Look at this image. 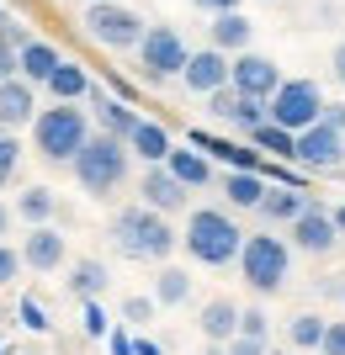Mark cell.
Here are the masks:
<instances>
[{
	"mask_svg": "<svg viewBox=\"0 0 345 355\" xmlns=\"http://www.w3.org/2000/svg\"><path fill=\"white\" fill-rule=\"evenodd\" d=\"M303 355H319V350H303Z\"/></svg>",
	"mask_w": 345,
	"mask_h": 355,
	"instance_id": "46",
	"label": "cell"
},
{
	"mask_svg": "<svg viewBox=\"0 0 345 355\" xmlns=\"http://www.w3.org/2000/svg\"><path fill=\"white\" fill-rule=\"evenodd\" d=\"M85 334H96V340L106 334V313L96 308V297H90V308H85Z\"/></svg>",
	"mask_w": 345,
	"mask_h": 355,
	"instance_id": "37",
	"label": "cell"
},
{
	"mask_svg": "<svg viewBox=\"0 0 345 355\" xmlns=\"http://www.w3.org/2000/svg\"><path fill=\"white\" fill-rule=\"evenodd\" d=\"M239 313L244 308H234L228 297H212L208 308H202V334H208L212 345H228L234 334H239Z\"/></svg>",
	"mask_w": 345,
	"mask_h": 355,
	"instance_id": "19",
	"label": "cell"
},
{
	"mask_svg": "<svg viewBox=\"0 0 345 355\" xmlns=\"http://www.w3.org/2000/svg\"><path fill=\"white\" fill-rule=\"evenodd\" d=\"M53 207H59V196L48 191V186H27V191L16 196V218L22 223H48Z\"/></svg>",
	"mask_w": 345,
	"mask_h": 355,
	"instance_id": "27",
	"label": "cell"
},
{
	"mask_svg": "<svg viewBox=\"0 0 345 355\" xmlns=\"http://www.w3.org/2000/svg\"><path fill=\"white\" fill-rule=\"evenodd\" d=\"M22 266H27V260H22V250H11V244H0V286H11L16 276H22Z\"/></svg>",
	"mask_w": 345,
	"mask_h": 355,
	"instance_id": "32",
	"label": "cell"
},
{
	"mask_svg": "<svg viewBox=\"0 0 345 355\" xmlns=\"http://www.w3.org/2000/svg\"><path fill=\"white\" fill-rule=\"evenodd\" d=\"M112 355H133V345H128V340L117 334V340H112Z\"/></svg>",
	"mask_w": 345,
	"mask_h": 355,
	"instance_id": "44",
	"label": "cell"
},
{
	"mask_svg": "<svg viewBox=\"0 0 345 355\" xmlns=\"http://www.w3.org/2000/svg\"><path fill=\"white\" fill-rule=\"evenodd\" d=\"M154 297H160V308L186 302V297H192V276H186L180 266H165V270H160V282H154Z\"/></svg>",
	"mask_w": 345,
	"mask_h": 355,
	"instance_id": "28",
	"label": "cell"
},
{
	"mask_svg": "<svg viewBox=\"0 0 345 355\" xmlns=\"http://www.w3.org/2000/svg\"><path fill=\"white\" fill-rule=\"evenodd\" d=\"M298 159H303V164H314V170H330V164H340V159H345V133L319 117L314 128H303V133H298Z\"/></svg>",
	"mask_w": 345,
	"mask_h": 355,
	"instance_id": "12",
	"label": "cell"
},
{
	"mask_svg": "<svg viewBox=\"0 0 345 355\" xmlns=\"http://www.w3.org/2000/svg\"><path fill=\"white\" fill-rule=\"evenodd\" d=\"M16 6H27V0H16Z\"/></svg>",
	"mask_w": 345,
	"mask_h": 355,
	"instance_id": "47",
	"label": "cell"
},
{
	"mask_svg": "<svg viewBox=\"0 0 345 355\" xmlns=\"http://www.w3.org/2000/svg\"><path fill=\"white\" fill-rule=\"evenodd\" d=\"M335 223H340V234H345V202H340V207H335Z\"/></svg>",
	"mask_w": 345,
	"mask_h": 355,
	"instance_id": "45",
	"label": "cell"
},
{
	"mask_svg": "<svg viewBox=\"0 0 345 355\" xmlns=\"http://www.w3.org/2000/svg\"><path fill=\"white\" fill-rule=\"evenodd\" d=\"M16 164H22V144H16L11 128H0V186L16 175Z\"/></svg>",
	"mask_w": 345,
	"mask_h": 355,
	"instance_id": "31",
	"label": "cell"
},
{
	"mask_svg": "<svg viewBox=\"0 0 345 355\" xmlns=\"http://www.w3.org/2000/svg\"><path fill=\"white\" fill-rule=\"evenodd\" d=\"M186 254H192L196 266H228V260H239L244 250V234H239V223L228 218V212L218 207H196L192 218H186Z\"/></svg>",
	"mask_w": 345,
	"mask_h": 355,
	"instance_id": "2",
	"label": "cell"
},
{
	"mask_svg": "<svg viewBox=\"0 0 345 355\" xmlns=\"http://www.w3.org/2000/svg\"><path fill=\"white\" fill-rule=\"evenodd\" d=\"M22 318H27V329H48L43 308H37V302H32V297H22Z\"/></svg>",
	"mask_w": 345,
	"mask_h": 355,
	"instance_id": "38",
	"label": "cell"
},
{
	"mask_svg": "<svg viewBox=\"0 0 345 355\" xmlns=\"http://www.w3.org/2000/svg\"><path fill=\"white\" fill-rule=\"evenodd\" d=\"M324 318H319V313H298V318H292V324H287V334H292V345H298V350H319V345H324Z\"/></svg>",
	"mask_w": 345,
	"mask_h": 355,
	"instance_id": "30",
	"label": "cell"
},
{
	"mask_svg": "<svg viewBox=\"0 0 345 355\" xmlns=\"http://www.w3.org/2000/svg\"><path fill=\"white\" fill-rule=\"evenodd\" d=\"M90 101H96V117H101V133H117V138H133V128L144 117H138L128 101H112V96H101V90L90 85Z\"/></svg>",
	"mask_w": 345,
	"mask_h": 355,
	"instance_id": "18",
	"label": "cell"
},
{
	"mask_svg": "<svg viewBox=\"0 0 345 355\" xmlns=\"http://www.w3.org/2000/svg\"><path fill=\"white\" fill-rule=\"evenodd\" d=\"M303 207H308V196H303L298 186H271V191L260 196V212H266L271 223H298Z\"/></svg>",
	"mask_w": 345,
	"mask_h": 355,
	"instance_id": "24",
	"label": "cell"
},
{
	"mask_svg": "<svg viewBox=\"0 0 345 355\" xmlns=\"http://www.w3.org/2000/svg\"><path fill=\"white\" fill-rule=\"evenodd\" d=\"M59 64L64 59H59V48H53V43H37V37H32V43L22 48V80H32V85H48Z\"/></svg>",
	"mask_w": 345,
	"mask_h": 355,
	"instance_id": "21",
	"label": "cell"
},
{
	"mask_svg": "<svg viewBox=\"0 0 345 355\" xmlns=\"http://www.w3.org/2000/svg\"><path fill=\"white\" fill-rule=\"evenodd\" d=\"M128 159H133L128 138H117V133H90L85 148L75 154V180L85 186L90 196H106V191H117L122 180H128Z\"/></svg>",
	"mask_w": 345,
	"mask_h": 355,
	"instance_id": "3",
	"label": "cell"
},
{
	"mask_svg": "<svg viewBox=\"0 0 345 355\" xmlns=\"http://www.w3.org/2000/svg\"><path fill=\"white\" fill-rule=\"evenodd\" d=\"M64 254H69V244H64V234L48 228V223H32V234L22 239V260H27L32 270H59Z\"/></svg>",
	"mask_w": 345,
	"mask_h": 355,
	"instance_id": "15",
	"label": "cell"
},
{
	"mask_svg": "<svg viewBox=\"0 0 345 355\" xmlns=\"http://www.w3.org/2000/svg\"><path fill=\"white\" fill-rule=\"evenodd\" d=\"M85 32H90L101 48H138L149 27H144V16H133L128 6H117V0H90Z\"/></svg>",
	"mask_w": 345,
	"mask_h": 355,
	"instance_id": "6",
	"label": "cell"
},
{
	"mask_svg": "<svg viewBox=\"0 0 345 355\" xmlns=\"http://www.w3.org/2000/svg\"><path fill=\"white\" fill-rule=\"evenodd\" d=\"M324 122H330V128H340V133H345V106H324Z\"/></svg>",
	"mask_w": 345,
	"mask_h": 355,
	"instance_id": "40",
	"label": "cell"
},
{
	"mask_svg": "<svg viewBox=\"0 0 345 355\" xmlns=\"http://www.w3.org/2000/svg\"><path fill=\"white\" fill-rule=\"evenodd\" d=\"M196 11H208V16H218V11H239V0H192Z\"/></svg>",
	"mask_w": 345,
	"mask_h": 355,
	"instance_id": "39",
	"label": "cell"
},
{
	"mask_svg": "<svg viewBox=\"0 0 345 355\" xmlns=\"http://www.w3.org/2000/svg\"><path fill=\"white\" fill-rule=\"evenodd\" d=\"M170 170H176V175L180 180H186V186H192V191H196V186H208V180H212V164L208 159H202V154H196V148H170Z\"/></svg>",
	"mask_w": 345,
	"mask_h": 355,
	"instance_id": "26",
	"label": "cell"
},
{
	"mask_svg": "<svg viewBox=\"0 0 345 355\" xmlns=\"http://www.w3.org/2000/svg\"><path fill=\"white\" fill-rule=\"evenodd\" d=\"M32 138H37V154L48 164H75V154L90 138V122L80 112V101H53L48 112L32 117Z\"/></svg>",
	"mask_w": 345,
	"mask_h": 355,
	"instance_id": "1",
	"label": "cell"
},
{
	"mask_svg": "<svg viewBox=\"0 0 345 355\" xmlns=\"http://www.w3.org/2000/svg\"><path fill=\"white\" fill-rule=\"evenodd\" d=\"M186 191H192V186H186L170 164H149V170H144V186H138V196H144L154 212H180L186 207Z\"/></svg>",
	"mask_w": 345,
	"mask_h": 355,
	"instance_id": "14",
	"label": "cell"
},
{
	"mask_svg": "<svg viewBox=\"0 0 345 355\" xmlns=\"http://www.w3.org/2000/svg\"><path fill=\"white\" fill-rule=\"evenodd\" d=\"M228 85L244 90V96H255V101H271L276 96V85H282V69L266 59V53H234V69H228Z\"/></svg>",
	"mask_w": 345,
	"mask_h": 355,
	"instance_id": "9",
	"label": "cell"
},
{
	"mask_svg": "<svg viewBox=\"0 0 345 355\" xmlns=\"http://www.w3.org/2000/svg\"><path fill=\"white\" fill-rule=\"evenodd\" d=\"M128 148H133V154H138L144 164H165L176 144H170V133L160 128V122H138V128H133V138H128Z\"/></svg>",
	"mask_w": 345,
	"mask_h": 355,
	"instance_id": "20",
	"label": "cell"
},
{
	"mask_svg": "<svg viewBox=\"0 0 345 355\" xmlns=\"http://www.w3.org/2000/svg\"><path fill=\"white\" fill-rule=\"evenodd\" d=\"M228 69H234V53H224V48H196L192 59H186V69H180V80H186V90H196V96H212V90L228 85Z\"/></svg>",
	"mask_w": 345,
	"mask_h": 355,
	"instance_id": "10",
	"label": "cell"
},
{
	"mask_svg": "<svg viewBox=\"0 0 345 355\" xmlns=\"http://www.w3.org/2000/svg\"><path fill=\"white\" fill-rule=\"evenodd\" d=\"M250 138H255L260 154H276V159H298V133L292 128H282V122H260V128H250Z\"/></svg>",
	"mask_w": 345,
	"mask_h": 355,
	"instance_id": "23",
	"label": "cell"
},
{
	"mask_svg": "<svg viewBox=\"0 0 345 355\" xmlns=\"http://www.w3.org/2000/svg\"><path fill=\"white\" fill-rule=\"evenodd\" d=\"M0 21H6V16H0Z\"/></svg>",
	"mask_w": 345,
	"mask_h": 355,
	"instance_id": "49",
	"label": "cell"
},
{
	"mask_svg": "<svg viewBox=\"0 0 345 355\" xmlns=\"http://www.w3.org/2000/svg\"><path fill=\"white\" fill-rule=\"evenodd\" d=\"M266 175L260 170H228L224 175V196L234 202V207H260V196H266Z\"/></svg>",
	"mask_w": 345,
	"mask_h": 355,
	"instance_id": "22",
	"label": "cell"
},
{
	"mask_svg": "<svg viewBox=\"0 0 345 355\" xmlns=\"http://www.w3.org/2000/svg\"><path fill=\"white\" fill-rule=\"evenodd\" d=\"M48 90H53V101H80V96H90V74L75 59H64L53 69V80H48Z\"/></svg>",
	"mask_w": 345,
	"mask_h": 355,
	"instance_id": "25",
	"label": "cell"
},
{
	"mask_svg": "<svg viewBox=\"0 0 345 355\" xmlns=\"http://www.w3.org/2000/svg\"><path fill=\"white\" fill-rule=\"evenodd\" d=\"M335 239H340V223H335V212H324L319 202H308V207L298 212V223H292V244L308 254H330Z\"/></svg>",
	"mask_w": 345,
	"mask_h": 355,
	"instance_id": "11",
	"label": "cell"
},
{
	"mask_svg": "<svg viewBox=\"0 0 345 355\" xmlns=\"http://www.w3.org/2000/svg\"><path fill=\"white\" fill-rule=\"evenodd\" d=\"M37 117V101H32V80L22 74H6L0 80V128H22V122Z\"/></svg>",
	"mask_w": 345,
	"mask_h": 355,
	"instance_id": "16",
	"label": "cell"
},
{
	"mask_svg": "<svg viewBox=\"0 0 345 355\" xmlns=\"http://www.w3.org/2000/svg\"><path fill=\"white\" fill-rule=\"evenodd\" d=\"M212 355H224V350H212Z\"/></svg>",
	"mask_w": 345,
	"mask_h": 355,
	"instance_id": "48",
	"label": "cell"
},
{
	"mask_svg": "<svg viewBox=\"0 0 345 355\" xmlns=\"http://www.w3.org/2000/svg\"><path fill=\"white\" fill-rule=\"evenodd\" d=\"M319 355H345V324H330V329H324V345H319Z\"/></svg>",
	"mask_w": 345,
	"mask_h": 355,
	"instance_id": "36",
	"label": "cell"
},
{
	"mask_svg": "<svg viewBox=\"0 0 345 355\" xmlns=\"http://www.w3.org/2000/svg\"><path fill=\"white\" fill-rule=\"evenodd\" d=\"M239 270H244V282L255 286V292H282L287 270H292V250H287V239H276V234H244Z\"/></svg>",
	"mask_w": 345,
	"mask_h": 355,
	"instance_id": "5",
	"label": "cell"
},
{
	"mask_svg": "<svg viewBox=\"0 0 345 355\" xmlns=\"http://www.w3.org/2000/svg\"><path fill=\"white\" fill-rule=\"evenodd\" d=\"M133 355H165V350H160L154 340H138V345H133Z\"/></svg>",
	"mask_w": 345,
	"mask_h": 355,
	"instance_id": "42",
	"label": "cell"
},
{
	"mask_svg": "<svg viewBox=\"0 0 345 355\" xmlns=\"http://www.w3.org/2000/svg\"><path fill=\"white\" fill-rule=\"evenodd\" d=\"M154 302H160V297H128V302H122L128 324H149V318H154Z\"/></svg>",
	"mask_w": 345,
	"mask_h": 355,
	"instance_id": "34",
	"label": "cell"
},
{
	"mask_svg": "<svg viewBox=\"0 0 345 355\" xmlns=\"http://www.w3.org/2000/svg\"><path fill=\"white\" fill-rule=\"evenodd\" d=\"M106 282H112V276H106V266H101V260H80V266H75V276H69V286H75V292L85 297V302H90V297H101V292H106Z\"/></svg>",
	"mask_w": 345,
	"mask_h": 355,
	"instance_id": "29",
	"label": "cell"
},
{
	"mask_svg": "<svg viewBox=\"0 0 345 355\" xmlns=\"http://www.w3.org/2000/svg\"><path fill=\"white\" fill-rule=\"evenodd\" d=\"M266 106H271V122L303 133V128H314V122L324 117V90H319L314 80H282Z\"/></svg>",
	"mask_w": 345,
	"mask_h": 355,
	"instance_id": "7",
	"label": "cell"
},
{
	"mask_svg": "<svg viewBox=\"0 0 345 355\" xmlns=\"http://www.w3.org/2000/svg\"><path fill=\"white\" fill-rule=\"evenodd\" d=\"M239 334H255V340H266V334H271V318H266L260 308H244V313H239Z\"/></svg>",
	"mask_w": 345,
	"mask_h": 355,
	"instance_id": "33",
	"label": "cell"
},
{
	"mask_svg": "<svg viewBox=\"0 0 345 355\" xmlns=\"http://www.w3.org/2000/svg\"><path fill=\"white\" fill-rule=\"evenodd\" d=\"M192 59V48L180 43L176 27H149L144 32V43H138V69L149 74V80H176Z\"/></svg>",
	"mask_w": 345,
	"mask_h": 355,
	"instance_id": "8",
	"label": "cell"
},
{
	"mask_svg": "<svg viewBox=\"0 0 345 355\" xmlns=\"http://www.w3.org/2000/svg\"><path fill=\"white\" fill-rule=\"evenodd\" d=\"M112 239H117V250L128 254V260H170V250L180 244V239L170 234V223L160 218L149 202L117 212V218H112Z\"/></svg>",
	"mask_w": 345,
	"mask_h": 355,
	"instance_id": "4",
	"label": "cell"
},
{
	"mask_svg": "<svg viewBox=\"0 0 345 355\" xmlns=\"http://www.w3.org/2000/svg\"><path fill=\"white\" fill-rule=\"evenodd\" d=\"M335 80H340V85H345V43L335 48Z\"/></svg>",
	"mask_w": 345,
	"mask_h": 355,
	"instance_id": "41",
	"label": "cell"
},
{
	"mask_svg": "<svg viewBox=\"0 0 345 355\" xmlns=\"http://www.w3.org/2000/svg\"><path fill=\"white\" fill-rule=\"evenodd\" d=\"M228 355H266V340H255V334H234V340H228Z\"/></svg>",
	"mask_w": 345,
	"mask_h": 355,
	"instance_id": "35",
	"label": "cell"
},
{
	"mask_svg": "<svg viewBox=\"0 0 345 355\" xmlns=\"http://www.w3.org/2000/svg\"><path fill=\"white\" fill-rule=\"evenodd\" d=\"M11 234V207H6V202H0V239Z\"/></svg>",
	"mask_w": 345,
	"mask_h": 355,
	"instance_id": "43",
	"label": "cell"
},
{
	"mask_svg": "<svg viewBox=\"0 0 345 355\" xmlns=\"http://www.w3.org/2000/svg\"><path fill=\"white\" fill-rule=\"evenodd\" d=\"M208 37H212V48H224V53H244L250 37H255V21L244 11H218L212 27H208Z\"/></svg>",
	"mask_w": 345,
	"mask_h": 355,
	"instance_id": "17",
	"label": "cell"
},
{
	"mask_svg": "<svg viewBox=\"0 0 345 355\" xmlns=\"http://www.w3.org/2000/svg\"><path fill=\"white\" fill-rule=\"evenodd\" d=\"M208 112L212 117H224V122H234V128H260V122L271 117V106L266 101H255V96H244V90H234V85H224V90H212L208 96Z\"/></svg>",
	"mask_w": 345,
	"mask_h": 355,
	"instance_id": "13",
	"label": "cell"
}]
</instances>
